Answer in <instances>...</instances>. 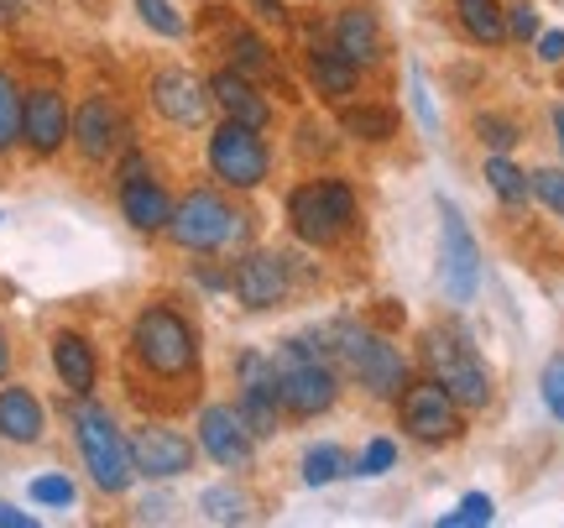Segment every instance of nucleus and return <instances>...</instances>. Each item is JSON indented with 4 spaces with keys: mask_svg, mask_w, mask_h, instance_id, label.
Returning a JSON list of instances; mask_svg holds the SVG:
<instances>
[{
    "mask_svg": "<svg viewBox=\"0 0 564 528\" xmlns=\"http://www.w3.org/2000/svg\"><path fill=\"white\" fill-rule=\"evenodd\" d=\"M272 377H278V398L293 419H314L324 408H335L340 398V377L324 362V346L314 341H288L272 356Z\"/></svg>",
    "mask_w": 564,
    "mask_h": 528,
    "instance_id": "obj_1",
    "label": "nucleus"
},
{
    "mask_svg": "<svg viewBox=\"0 0 564 528\" xmlns=\"http://www.w3.org/2000/svg\"><path fill=\"white\" fill-rule=\"evenodd\" d=\"M74 434H79V450H84V466L95 476L100 492H126L131 476H137V461H131V445L121 440V429L110 424V413L95 403H79L74 408Z\"/></svg>",
    "mask_w": 564,
    "mask_h": 528,
    "instance_id": "obj_2",
    "label": "nucleus"
},
{
    "mask_svg": "<svg viewBox=\"0 0 564 528\" xmlns=\"http://www.w3.org/2000/svg\"><path fill=\"white\" fill-rule=\"evenodd\" d=\"M288 220H293V230L308 246H329V241H340L345 230H350V220H356V194L340 179H314V183H303V188H293Z\"/></svg>",
    "mask_w": 564,
    "mask_h": 528,
    "instance_id": "obj_3",
    "label": "nucleus"
},
{
    "mask_svg": "<svg viewBox=\"0 0 564 528\" xmlns=\"http://www.w3.org/2000/svg\"><path fill=\"white\" fill-rule=\"evenodd\" d=\"M137 356L158 377H188L199 366V341H194V330H188L183 314L152 304V309H141V320H137Z\"/></svg>",
    "mask_w": 564,
    "mask_h": 528,
    "instance_id": "obj_4",
    "label": "nucleus"
},
{
    "mask_svg": "<svg viewBox=\"0 0 564 528\" xmlns=\"http://www.w3.org/2000/svg\"><path fill=\"white\" fill-rule=\"evenodd\" d=\"M423 362H429V371H434V382H440L460 408H486L491 403V377H486L481 356L465 346L460 335L429 330V335H423Z\"/></svg>",
    "mask_w": 564,
    "mask_h": 528,
    "instance_id": "obj_5",
    "label": "nucleus"
},
{
    "mask_svg": "<svg viewBox=\"0 0 564 528\" xmlns=\"http://www.w3.org/2000/svg\"><path fill=\"white\" fill-rule=\"evenodd\" d=\"M335 341H340V362L350 366V377H356L371 398H398V392L408 387V362L387 346L377 330L340 325L335 330Z\"/></svg>",
    "mask_w": 564,
    "mask_h": 528,
    "instance_id": "obj_6",
    "label": "nucleus"
},
{
    "mask_svg": "<svg viewBox=\"0 0 564 528\" xmlns=\"http://www.w3.org/2000/svg\"><path fill=\"white\" fill-rule=\"evenodd\" d=\"M167 230H173V241H178L183 251H220V246H230L236 236H241L246 225L220 194L199 188V194H188V200L173 209Z\"/></svg>",
    "mask_w": 564,
    "mask_h": 528,
    "instance_id": "obj_7",
    "label": "nucleus"
},
{
    "mask_svg": "<svg viewBox=\"0 0 564 528\" xmlns=\"http://www.w3.org/2000/svg\"><path fill=\"white\" fill-rule=\"evenodd\" d=\"M440 272H444V293L449 304H470L476 288H481V246L470 236V225L455 204H440Z\"/></svg>",
    "mask_w": 564,
    "mask_h": 528,
    "instance_id": "obj_8",
    "label": "nucleus"
},
{
    "mask_svg": "<svg viewBox=\"0 0 564 528\" xmlns=\"http://www.w3.org/2000/svg\"><path fill=\"white\" fill-rule=\"evenodd\" d=\"M209 168L220 173L230 188H257L267 179V147L257 137V126L225 121L215 137H209Z\"/></svg>",
    "mask_w": 564,
    "mask_h": 528,
    "instance_id": "obj_9",
    "label": "nucleus"
},
{
    "mask_svg": "<svg viewBox=\"0 0 564 528\" xmlns=\"http://www.w3.org/2000/svg\"><path fill=\"white\" fill-rule=\"evenodd\" d=\"M403 429L423 445H440L460 434V403L440 382H408L403 392Z\"/></svg>",
    "mask_w": 564,
    "mask_h": 528,
    "instance_id": "obj_10",
    "label": "nucleus"
},
{
    "mask_svg": "<svg viewBox=\"0 0 564 528\" xmlns=\"http://www.w3.org/2000/svg\"><path fill=\"white\" fill-rule=\"evenodd\" d=\"M131 461H137L141 476H183V471L194 466V445L183 440L178 429H162V424H147L137 429V440H131Z\"/></svg>",
    "mask_w": 564,
    "mask_h": 528,
    "instance_id": "obj_11",
    "label": "nucleus"
},
{
    "mask_svg": "<svg viewBox=\"0 0 564 528\" xmlns=\"http://www.w3.org/2000/svg\"><path fill=\"white\" fill-rule=\"evenodd\" d=\"M230 288H236V299H241L246 309H278L282 299H288V267H282V257H272V251H251L246 262H236Z\"/></svg>",
    "mask_w": 564,
    "mask_h": 528,
    "instance_id": "obj_12",
    "label": "nucleus"
},
{
    "mask_svg": "<svg viewBox=\"0 0 564 528\" xmlns=\"http://www.w3.org/2000/svg\"><path fill=\"white\" fill-rule=\"evenodd\" d=\"M152 105H158L173 126H199L215 100H209V89H204L188 68H162L158 79H152Z\"/></svg>",
    "mask_w": 564,
    "mask_h": 528,
    "instance_id": "obj_13",
    "label": "nucleus"
},
{
    "mask_svg": "<svg viewBox=\"0 0 564 528\" xmlns=\"http://www.w3.org/2000/svg\"><path fill=\"white\" fill-rule=\"evenodd\" d=\"M251 429H246V419L236 413V408H204L199 413V445L220 461V466H246L251 461Z\"/></svg>",
    "mask_w": 564,
    "mask_h": 528,
    "instance_id": "obj_14",
    "label": "nucleus"
},
{
    "mask_svg": "<svg viewBox=\"0 0 564 528\" xmlns=\"http://www.w3.org/2000/svg\"><path fill=\"white\" fill-rule=\"evenodd\" d=\"M21 137L32 142V152H58L63 137H68V105L63 95L53 89H32L26 100H21Z\"/></svg>",
    "mask_w": 564,
    "mask_h": 528,
    "instance_id": "obj_15",
    "label": "nucleus"
},
{
    "mask_svg": "<svg viewBox=\"0 0 564 528\" xmlns=\"http://www.w3.org/2000/svg\"><path fill=\"white\" fill-rule=\"evenodd\" d=\"M335 53L345 63H356V68H371V63H382V21L377 11H366V6H350L335 17Z\"/></svg>",
    "mask_w": 564,
    "mask_h": 528,
    "instance_id": "obj_16",
    "label": "nucleus"
},
{
    "mask_svg": "<svg viewBox=\"0 0 564 528\" xmlns=\"http://www.w3.org/2000/svg\"><path fill=\"white\" fill-rule=\"evenodd\" d=\"M209 100L225 110V121L257 126V131L272 121V105H267V95H257V84L246 79V74H236V68H225V74H215V79H209Z\"/></svg>",
    "mask_w": 564,
    "mask_h": 528,
    "instance_id": "obj_17",
    "label": "nucleus"
},
{
    "mask_svg": "<svg viewBox=\"0 0 564 528\" xmlns=\"http://www.w3.org/2000/svg\"><path fill=\"white\" fill-rule=\"evenodd\" d=\"M74 142H79L84 158H110L121 147V110L110 100H84L79 116H74Z\"/></svg>",
    "mask_w": 564,
    "mask_h": 528,
    "instance_id": "obj_18",
    "label": "nucleus"
},
{
    "mask_svg": "<svg viewBox=\"0 0 564 528\" xmlns=\"http://www.w3.org/2000/svg\"><path fill=\"white\" fill-rule=\"evenodd\" d=\"M121 209L137 230H162V225L173 220V200H167L147 173H131V179L121 183Z\"/></svg>",
    "mask_w": 564,
    "mask_h": 528,
    "instance_id": "obj_19",
    "label": "nucleus"
},
{
    "mask_svg": "<svg viewBox=\"0 0 564 528\" xmlns=\"http://www.w3.org/2000/svg\"><path fill=\"white\" fill-rule=\"evenodd\" d=\"M53 366H58L63 387L74 392V398H89L95 392V346L74 335V330H63L58 341H53Z\"/></svg>",
    "mask_w": 564,
    "mask_h": 528,
    "instance_id": "obj_20",
    "label": "nucleus"
},
{
    "mask_svg": "<svg viewBox=\"0 0 564 528\" xmlns=\"http://www.w3.org/2000/svg\"><path fill=\"white\" fill-rule=\"evenodd\" d=\"M0 434L11 445H37L42 440V403L26 387H0Z\"/></svg>",
    "mask_w": 564,
    "mask_h": 528,
    "instance_id": "obj_21",
    "label": "nucleus"
},
{
    "mask_svg": "<svg viewBox=\"0 0 564 528\" xmlns=\"http://www.w3.org/2000/svg\"><path fill=\"white\" fill-rule=\"evenodd\" d=\"M455 17H460L465 37L481 42V47L507 42V11L497 6V0H455Z\"/></svg>",
    "mask_w": 564,
    "mask_h": 528,
    "instance_id": "obj_22",
    "label": "nucleus"
},
{
    "mask_svg": "<svg viewBox=\"0 0 564 528\" xmlns=\"http://www.w3.org/2000/svg\"><path fill=\"white\" fill-rule=\"evenodd\" d=\"M308 79H314V89H319L324 100H345L350 89H356V63H345L335 47L329 53H314L308 58Z\"/></svg>",
    "mask_w": 564,
    "mask_h": 528,
    "instance_id": "obj_23",
    "label": "nucleus"
},
{
    "mask_svg": "<svg viewBox=\"0 0 564 528\" xmlns=\"http://www.w3.org/2000/svg\"><path fill=\"white\" fill-rule=\"evenodd\" d=\"M340 126L350 131V137H361V142H387V137L398 131V116L382 110V105H350V110L340 116Z\"/></svg>",
    "mask_w": 564,
    "mask_h": 528,
    "instance_id": "obj_24",
    "label": "nucleus"
},
{
    "mask_svg": "<svg viewBox=\"0 0 564 528\" xmlns=\"http://www.w3.org/2000/svg\"><path fill=\"white\" fill-rule=\"evenodd\" d=\"M486 183L497 188L502 204H523L528 200V173L518 163H507V152H491L486 158Z\"/></svg>",
    "mask_w": 564,
    "mask_h": 528,
    "instance_id": "obj_25",
    "label": "nucleus"
},
{
    "mask_svg": "<svg viewBox=\"0 0 564 528\" xmlns=\"http://www.w3.org/2000/svg\"><path fill=\"white\" fill-rule=\"evenodd\" d=\"M345 471H350V461H345L340 445H314L303 455V482L308 487H329V482H340Z\"/></svg>",
    "mask_w": 564,
    "mask_h": 528,
    "instance_id": "obj_26",
    "label": "nucleus"
},
{
    "mask_svg": "<svg viewBox=\"0 0 564 528\" xmlns=\"http://www.w3.org/2000/svg\"><path fill=\"white\" fill-rule=\"evenodd\" d=\"M199 508H204V518H209V524H241L251 503H246L236 487H209L199 497Z\"/></svg>",
    "mask_w": 564,
    "mask_h": 528,
    "instance_id": "obj_27",
    "label": "nucleus"
},
{
    "mask_svg": "<svg viewBox=\"0 0 564 528\" xmlns=\"http://www.w3.org/2000/svg\"><path fill=\"white\" fill-rule=\"evenodd\" d=\"M230 58H236V74H272V58H267V42L251 37V32H236L230 37Z\"/></svg>",
    "mask_w": 564,
    "mask_h": 528,
    "instance_id": "obj_28",
    "label": "nucleus"
},
{
    "mask_svg": "<svg viewBox=\"0 0 564 528\" xmlns=\"http://www.w3.org/2000/svg\"><path fill=\"white\" fill-rule=\"evenodd\" d=\"M491 518H497L491 497H486V492H470V497H465L455 513H444L440 528H481V524H491Z\"/></svg>",
    "mask_w": 564,
    "mask_h": 528,
    "instance_id": "obj_29",
    "label": "nucleus"
},
{
    "mask_svg": "<svg viewBox=\"0 0 564 528\" xmlns=\"http://www.w3.org/2000/svg\"><path fill=\"white\" fill-rule=\"evenodd\" d=\"M21 137V95H17V84L0 74V152L17 142Z\"/></svg>",
    "mask_w": 564,
    "mask_h": 528,
    "instance_id": "obj_30",
    "label": "nucleus"
},
{
    "mask_svg": "<svg viewBox=\"0 0 564 528\" xmlns=\"http://www.w3.org/2000/svg\"><path fill=\"white\" fill-rule=\"evenodd\" d=\"M137 11L152 32H162V37H183V17L173 11V0H137Z\"/></svg>",
    "mask_w": 564,
    "mask_h": 528,
    "instance_id": "obj_31",
    "label": "nucleus"
},
{
    "mask_svg": "<svg viewBox=\"0 0 564 528\" xmlns=\"http://www.w3.org/2000/svg\"><path fill=\"white\" fill-rule=\"evenodd\" d=\"M74 482L68 476H37L32 482V503H42V508H74Z\"/></svg>",
    "mask_w": 564,
    "mask_h": 528,
    "instance_id": "obj_32",
    "label": "nucleus"
},
{
    "mask_svg": "<svg viewBox=\"0 0 564 528\" xmlns=\"http://www.w3.org/2000/svg\"><path fill=\"white\" fill-rule=\"evenodd\" d=\"M476 131H481V142L491 147V152H512V147L523 142V131L507 121V116H481V121H476Z\"/></svg>",
    "mask_w": 564,
    "mask_h": 528,
    "instance_id": "obj_33",
    "label": "nucleus"
},
{
    "mask_svg": "<svg viewBox=\"0 0 564 528\" xmlns=\"http://www.w3.org/2000/svg\"><path fill=\"white\" fill-rule=\"evenodd\" d=\"M528 188H533V194H539V200L564 220V168H539V173L528 179Z\"/></svg>",
    "mask_w": 564,
    "mask_h": 528,
    "instance_id": "obj_34",
    "label": "nucleus"
},
{
    "mask_svg": "<svg viewBox=\"0 0 564 528\" xmlns=\"http://www.w3.org/2000/svg\"><path fill=\"white\" fill-rule=\"evenodd\" d=\"M539 392H544V408L564 424V356L544 366V377H539Z\"/></svg>",
    "mask_w": 564,
    "mask_h": 528,
    "instance_id": "obj_35",
    "label": "nucleus"
},
{
    "mask_svg": "<svg viewBox=\"0 0 564 528\" xmlns=\"http://www.w3.org/2000/svg\"><path fill=\"white\" fill-rule=\"evenodd\" d=\"M392 461H398V445H392V440H371V445L361 450L356 471H361V476H382V471H392Z\"/></svg>",
    "mask_w": 564,
    "mask_h": 528,
    "instance_id": "obj_36",
    "label": "nucleus"
},
{
    "mask_svg": "<svg viewBox=\"0 0 564 528\" xmlns=\"http://www.w3.org/2000/svg\"><path fill=\"white\" fill-rule=\"evenodd\" d=\"M507 37H539V11H533V6H507Z\"/></svg>",
    "mask_w": 564,
    "mask_h": 528,
    "instance_id": "obj_37",
    "label": "nucleus"
},
{
    "mask_svg": "<svg viewBox=\"0 0 564 528\" xmlns=\"http://www.w3.org/2000/svg\"><path fill=\"white\" fill-rule=\"evenodd\" d=\"M539 58L564 63V32H544V37H539Z\"/></svg>",
    "mask_w": 564,
    "mask_h": 528,
    "instance_id": "obj_38",
    "label": "nucleus"
},
{
    "mask_svg": "<svg viewBox=\"0 0 564 528\" xmlns=\"http://www.w3.org/2000/svg\"><path fill=\"white\" fill-rule=\"evenodd\" d=\"M251 11H257L262 21H278V26L288 21V6H282V0H251Z\"/></svg>",
    "mask_w": 564,
    "mask_h": 528,
    "instance_id": "obj_39",
    "label": "nucleus"
},
{
    "mask_svg": "<svg viewBox=\"0 0 564 528\" xmlns=\"http://www.w3.org/2000/svg\"><path fill=\"white\" fill-rule=\"evenodd\" d=\"M32 524H37L32 513H17L11 503H0V528H32Z\"/></svg>",
    "mask_w": 564,
    "mask_h": 528,
    "instance_id": "obj_40",
    "label": "nucleus"
},
{
    "mask_svg": "<svg viewBox=\"0 0 564 528\" xmlns=\"http://www.w3.org/2000/svg\"><path fill=\"white\" fill-rule=\"evenodd\" d=\"M6 366H11V346H6V330H0V382H6Z\"/></svg>",
    "mask_w": 564,
    "mask_h": 528,
    "instance_id": "obj_41",
    "label": "nucleus"
},
{
    "mask_svg": "<svg viewBox=\"0 0 564 528\" xmlns=\"http://www.w3.org/2000/svg\"><path fill=\"white\" fill-rule=\"evenodd\" d=\"M554 131H560V152H564V105H554Z\"/></svg>",
    "mask_w": 564,
    "mask_h": 528,
    "instance_id": "obj_42",
    "label": "nucleus"
},
{
    "mask_svg": "<svg viewBox=\"0 0 564 528\" xmlns=\"http://www.w3.org/2000/svg\"><path fill=\"white\" fill-rule=\"evenodd\" d=\"M0 21H17V0H0Z\"/></svg>",
    "mask_w": 564,
    "mask_h": 528,
    "instance_id": "obj_43",
    "label": "nucleus"
}]
</instances>
